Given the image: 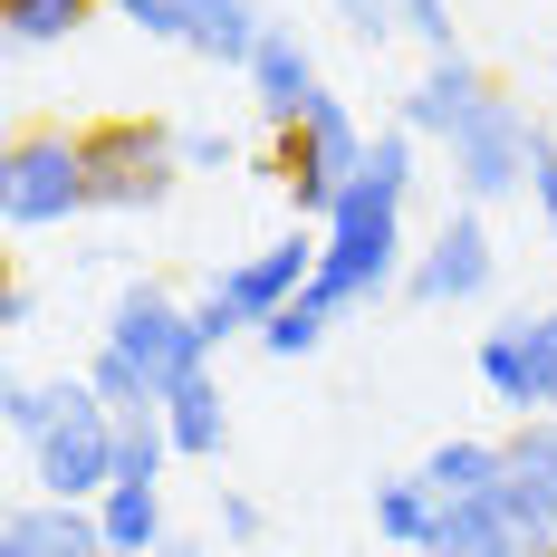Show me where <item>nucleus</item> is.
<instances>
[{
	"label": "nucleus",
	"instance_id": "33",
	"mask_svg": "<svg viewBox=\"0 0 557 557\" xmlns=\"http://www.w3.org/2000/svg\"><path fill=\"white\" fill-rule=\"evenodd\" d=\"M154 557H202V548H193V539H164V548H154Z\"/></svg>",
	"mask_w": 557,
	"mask_h": 557
},
{
	"label": "nucleus",
	"instance_id": "21",
	"mask_svg": "<svg viewBox=\"0 0 557 557\" xmlns=\"http://www.w3.org/2000/svg\"><path fill=\"white\" fill-rule=\"evenodd\" d=\"M173 433H164V404L154 413H115V481H164Z\"/></svg>",
	"mask_w": 557,
	"mask_h": 557
},
{
	"label": "nucleus",
	"instance_id": "12",
	"mask_svg": "<svg viewBox=\"0 0 557 557\" xmlns=\"http://www.w3.org/2000/svg\"><path fill=\"white\" fill-rule=\"evenodd\" d=\"M240 77H250V107H260V125H270V135H288L298 115L327 97V87H318V58H308V39H298V29H278V20H270V39H260V58H250Z\"/></svg>",
	"mask_w": 557,
	"mask_h": 557
},
{
	"label": "nucleus",
	"instance_id": "8",
	"mask_svg": "<svg viewBox=\"0 0 557 557\" xmlns=\"http://www.w3.org/2000/svg\"><path fill=\"white\" fill-rule=\"evenodd\" d=\"M29 481H39V500H107L115 491V413L87 404L58 433H39L29 443Z\"/></svg>",
	"mask_w": 557,
	"mask_h": 557
},
{
	"label": "nucleus",
	"instance_id": "17",
	"mask_svg": "<svg viewBox=\"0 0 557 557\" xmlns=\"http://www.w3.org/2000/svg\"><path fill=\"white\" fill-rule=\"evenodd\" d=\"M164 433H173V451H183V461H222L231 413H222V385H212V366H202L193 385H173V394H164Z\"/></svg>",
	"mask_w": 557,
	"mask_h": 557
},
{
	"label": "nucleus",
	"instance_id": "30",
	"mask_svg": "<svg viewBox=\"0 0 557 557\" xmlns=\"http://www.w3.org/2000/svg\"><path fill=\"white\" fill-rule=\"evenodd\" d=\"M193 327H202V346H222V336H240V327H250V318H240V308H231L222 288H212V298L193 308Z\"/></svg>",
	"mask_w": 557,
	"mask_h": 557
},
{
	"label": "nucleus",
	"instance_id": "35",
	"mask_svg": "<svg viewBox=\"0 0 557 557\" xmlns=\"http://www.w3.org/2000/svg\"><path fill=\"white\" fill-rule=\"evenodd\" d=\"M548 77H557V49H548Z\"/></svg>",
	"mask_w": 557,
	"mask_h": 557
},
{
	"label": "nucleus",
	"instance_id": "32",
	"mask_svg": "<svg viewBox=\"0 0 557 557\" xmlns=\"http://www.w3.org/2000/svg\"><path fill=\"white\" fill-rule=\"evenodd\" d=\"M29 318H39V298H29V278H10L0 288V327H29Z\"/></svg>",
	"mask_w": 557,
	"mask_h": 557
},
{
	"label": "nucleus",
	"instance_id": "11",
	"mask_svg": "<svg viewBox=\"0 0 557 557\" xmlns=\"http://www.w3.org/2000/svg\"><path fill=\"white\" fill-rule=\"evenodd\" d=\"M500 509H509V529H519L529 548H548V539H557V413H539V423L509 433Z\"/></svg>",
	"mask_w": 557,
	"mask_h": 557
},
{
	"label": "nucleus",
	"instance_id": "3",
	"mask_svg": "<svg viewBox=\"0 0 557 557\" xmlns=\"http://www.w3.org/2000/svg\"><path fill=\"white\" fill-rule=\"evenodd\" d=\"M87 145V193L97 212H154L173 183H183V135L154 125V115H107L77 135Z\"/></svg>",
	"mask_w": 557,
	"mask_h": 557
},
{
	"label": "nucleus",
	"instance_id": "25",
	"mask_svg": "<svg viewBox=\"0 0 557 557\" xmlns=\"http://www.w3.org/2000/svg\"><path fill=\"white\" fill-rule=\"evenodd\" d=\"M107 10L135 20L145 39H193V10H202V0H107Z\"/></svg>",
	"mask_w": 557,
	"mask_h": 557
},
{
	"label": "nucleus",
	"instance_id": "2",
	"mask_svg": "<svg viewBox=\"0 0 557 557\" xmlns=\"http://www.w3.org/2000/svg\"><path fill=\"white\" fill-rule=\"evenodd\" d=\"M366 154H375V145H366V125L336 107V97H318V107L298 115L288 135H270L260 173H270L278 193L298 202V222H327V212H336V193L366 173Z\"/></svg>",
	"mask_w": 557,
	"mask_h": 557
},
{
	"label": "nucleus",
	"instance_id": "16",
	"mask_svg": "<svg viewBox=\"0 0 557 557\" xmlns=\"http://www.w3.org/2000/svg\"><path fill=\"white\" fill-rule=\"evenodd\" d=\"M423 557H529V539L509 529L500 500H443V519H433V548Z\"/></svg>",
	"mask_w": 557,
	"mask_h": 557
},
{
	"label": "nucleus",
	"instance_id": "10",
	"mask_svg": "<svg viewBox=\"0 0 557 557\" xmlns=\"http://www.w3.org/2000/svg\"><path fill=\"white\" fill-rule=\"evenodd\" d=\"M308 278H318V240H308V222L288 231V240H270V250H250V260H231L212 288H222L231 308L250 318V327H270L288 298H308Z\"/></svg>",
	"mask_w": 557,
	"mask_h": 557
},
{
	"label": "nucleus",
	"instance_id": "4",
	"mask_svg": "<svg viewBox=\"0 0 557 557\" xmlns=\"http://www.w3.org/2000/svg\"><path fill=\"white\" fill-rule=\"evenodd\" d=\"M0 212H10V231H58V222H77V212H97L87 145L49 135V125L10 135V154H0Z\"/></svg>",
	"mask_w": 557,
	"mask_h": 557
},
{
	"label": "nucleus",
	"instance_id": "6",
	"mask_svg": "<svg viewBox=\"0 0 557 557\" xmlns=\"http://www.w3.org/2000/svg\"><path fill=\"white\" fill-rule=\"evenodd\" d=\"M529 145H539V115L500 97L491 87V107L471 115L461 135H451V183H461V202H500V193H529Z\"/></svg>",
	"mask_w": 557,
	"mask_h": 557
},
{
	"label": "nucleus",
	"instance_id": "14",
	"mask_svg": "<svg viewBox=\"0 0 557 557\" xmlns=\"http://www.w3.org/2000/svg\"><path fill=\"white\" fill-rule=\"evenodd\" d=\"M481 107H491V77H481L471 58H433V67L413 77V97H404V125H413L423 145H451Z\"/></svg>",
	"mask_w": 557,
	"mask_h": 557
},
{
	"label": "nucleus",
	"instance_id": "9",
	"mask_svg": "<svg viewBox=\"0 0 557 557\" xmlns=\"http://www.w3.org/2000/svg\"><path fill=\"white\" fill-rule=\"evenodd\" d=\"M491 270H500V250H491V231H481V202H461V212H443V231L413 250L404 288H413L423 308H471V298L491 288Z\"/></svg>",
	"mask_w": 557,
	"mask_h": 557
},
{
	"label": "nucleus",
	"instance_id": "23",
	"mask_svg": "<svg viewBox=\"0 0 557 557\" xmlns=\"http://www.w3.org/2000/svg\"><path fill=\"white\" fill-rule=\"evenodd\" d=\"M87 385H97V404H107V413H154V404H164V394L145 385V375H135V366H125L115 346H97V366H87Z\"/></svg>",
	"mask_w": 557,
	"mask_h": 557
},
{
	"label": "nucleus",
	"instance_id": "24",
	"mask_svg": "<svg viewBox=\"0 0 557 557\" xmlns=\"http://www.w3.org/2000/svg\"><path fill=\"white\" fill-rule=\"evenodd\" d=\"M327 327H336L327 308H308V298H288V308H278L270 327H250V336H260L270 356H308V346H318V336H327Z\"/></svg>",
	"mask_w": 557,
	"mask_h": 557
},
{
	"label": "nucleus",
	"instance_id": "34",
	"mask_svg": "<svg viewBox=\"0 0 557 557\" xmlns=\"http://www.w3.org/2000/svg\"><path fill=\"white\" fill-rule=\"evenodd\" d=\"M529 557H557V539H548V548H529Z\"/></svg>",
	"mask_w": 557,
	"mask_h": 557
},
{
	"label": "nucleus",
	"instance_id": "36",
	"mask_svg": "<svg viewBox=\"0 0 557 557\" xmlns=\"http://www.w3.org/2000/svg\"><path fill=\"white\" fill-rule=\"evenodd\" d=\"M0 557H10V548H0Z\"/></svg>",
	"mask_w": 557,
	"mask_h": 557
},
{
	"label": "nucleus",
	"instance_id": "27",
	"mask_svg": "<svg viewBox=\"0 0 557 557\" xmlns=\"http://www.w3.org/2000/svg\"><path fill=\"white\" fill-rule=\"evenodd\" d=\"M529 202H539V222L557 231V135L539 125V145H529Z\"/></svg>",
	"mask_w": 557,
	"mask_h": 557
},
{
	"label": "nucleus",
	"instance_id": "18",
	"mask_svg": "<svg viewBox=\"0 0 557 557\" xmlns=\"http://www.w3.org/2000/svg\"><path fill=\"white\" fill-rule=\"evenodd\" d=\"M97 519H107V548L115 557H154L173 539V529H164V491H154V481H115L107 500H97Z\"/></svg>",
	"mask_w": 557,
	"mask_h": 557
},
{
	"label": "nucleus",
	"instance_id": "22",
	"mask_svg": "<svg viewBox=\"0 0 557 557\" xmlns=\"http://www.w3.org/2000/svg\"><path fill=\"white\" fill-rule=\"evenodd\" d=\"M87 10H97V0H0V20H10L20 49H58L67 29H87Z\"/></svg>",
	"mask_w": 557,
	"mask_h": 557
},
{
	"label": "nucleus",
	"instance_id": "7",
	"mask_svg": "<svg viewBox=\"0 0 557 557\" xmlns=\"http://www.w3.org/2000/svg\"><path fill=\"white\" fill-rule=\"evenodd\" d=\"M481 385L519 423L557 413V308H519V318H500V327L481 336Z\"/></svg>",
	"mask_w": 557,
	"mask_h": 557
},
{
	"label": "nucleus",
	"instance_id": "1",
	"mask_svg": "<svg viewBox=\"0 0 557 557\" xmlns=\"http://www.w3.org/2000/svg\"><path fill=\"white\" fill-rule=\"evenodd\" d=\"M404 270H413V260H404V183L356 173V183L336 193V212L318 222V278H308V308H327V318L375 308Z\"/></svg>",
	"mask_w": 557,
	"mask_h": 557
},
{
	"label": "nucleus",
	"instance_id": "20",
	"mask_svg": "<svg viewBox=\"0 0 557 557\" xmlns=\"http://www.w3.org/2000/svg\"><path fill=\"white\" fill-rule=\"evenodd\" d=\"M97 404V385H29V375H10L0 385V423L20 433V443H39V433H58L67 413H87Z\"/></svg>",
	"mask_w": 557,
	"mask_h": 557
},
{
	"label": "nucleus",
	"instance_id": "28",
	"mask_svg": "<svg viewBox=\"0 0 557 557\" xmlns=\"http://www.w3.org/2000/svg\"><path fill=\"white\" fill-rule=\"evenodd\" d=\"M336 20H346V29L366 39V49H385L394 29H404V20H394V0H336Z\"/></svg>",
	"mask_w": 557,
	"mask_h": 557
},
{
	"label": "nucleus",
	"instance_id": "31",
	"mask_svg": "<svg viewBox=\"0 0 557 557\" xmlns=\"http://www.w3.org/2000/svg\"><path fill=\"white\" fill-rule=\"evenodd\" d=\"M222 539H231V548L260 539V500H250V491H222Z\"/></svg>",
	"mask_w": 557,
	"mask_h": 557
},
{
	"label": "nucleus",
	"instance_id": "5",
	"mask_svg": "<svg viewBox=\"0 0 557 557\" xmlns=\"http://www.w3.org/2000/svg\"><path fill=\"white\" fill-rule=\"evenodd\" d=\"M107 346L145 375L154 394H173V385H193L202 366H212V346H202V327H193V308L183 298H164L154 278H135L125 298H115V318H107Z\"/></svg>",
	"mask_w": 557,
	"mask_h": 557
},
{
	"label": "nucleus",
	"instance_id": "19",
	"mask_svg": "<svg viewBox=\"0 0 557 557\" xmlns=\"http://www.w3.org/2000/svg\"><path fill=\"white\" fill-rule=\"evenodd\" d=\"M433 519H443V500H433V481L423 471H404V481H375V539L385 548H433Z\"/></svg>",
	"mask_w": 557,
	"mask_h": 557
},
{
	"label": "nucleus",
	"instance_id": "15",
	"mask_svg": "<svg viewBox=\"0 0 557 557\" xmlns=\"http://www.w3.org/2000/svg\"><path fill=\"white\" fill-rule=\"evenodd\" d=\"M423 481H433V500H500V481H509V443L451 433V443H433Z\"/></svg>",
	"mask_w": 557,
	"mask_h": 557
},
{
	"label": "nucleus",
	"instance_id": "29",
	"mask_svg": "<svg viewBox=\"0 0 557 557\" xmlns=\"http://www.w3.org/2000/svg\"><path fill=\"white\" fill-rule=\"evenodd\" d=\"M240 164V145H231V135H212V125H202V135H183V173H231Z\"/></svg>",
	"mask_w": 557,
	"mask_h": 557
},
{
	"label": "nucleus",
	"instance_id": "13",
	"mask_svg": "<svg viewBox=\"0 0 557 557\" xmlns=\"http://www.w3.org/2000/svg\"><path fill=\"white\" fill-rule=\"evenodd\" d=\"M0 548L10 557H115L97 500H20L0 519Z\"/></svg>",
	"mask_w": 557,
	"mask_h": 557
},
{
	"label": "nucleus",
	"instance_id": "26",
	"mask_svg": "<svg viewBox=\"0 0 557 557\" xmlns=\"http://www.w3.org/2000/svg\"><path fill=\"white\" fill-rule=\"evenodd\" d=\"M394 20H404V39H423L433 58H461V39H451V0H394Z\"/></svg>",
	"mask_w": 557,
	"mask_h": 557
}]
</instances>
